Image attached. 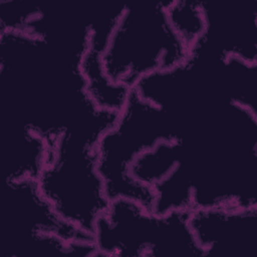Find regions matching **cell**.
<instances>
[{"label": "cell", "instance_id": "277c9868", "mask_svg": "<svg viewBox=\"0 0 257 257\" xmlns=\"http://www.w3.org/2000/svg\"><path fill=\"white\" fill-rule=\"evenodd\" d=\"M190 217V210L156 214L131 199L112 200L94 225L97 257H205Z\"/></svg>", "mask_w": 257, "mask_h": 257}, {"label": "cell", "instance_id": "7a4b0ae2", "mask_svg": "<svg viewBox=\"0 0 257 257\" xmlns=\"http://www.w3.org/2000/svg\"><path fill=\"white\" fill-rule=\"evenodd\" d=\"M98 141L84 132L65 130L49 144L47 159L36 178L55 213L91 236L96 220L110 202L97 168Z\"/></svg>", "mask_w": 257, "mask_h": 257}, {"label": "cell", "instance_id": "5b68a950", "mask_svg": "<svg viewBox=\"0 0 257 257\" xmlns=\"http://www.w3.org/2000/svg\"><path fill=\"white\" fill-rule=\"evenodd\" d=\"M5 183L8 242L35 233L57 235L68 242L92 240V236L62 220L41 194L36 179Z\"/></svg>", "mask_w": 257, "mask_h": 257}, {"label": "cell", "instance_id": "8fae6325", "mask_svg": "<svg viewBox=\"0 0 257 257\" xmlns=\"http://www.w3.org/2000/svg\"><path fill=\"white\" fill-rule=\"evenodd\" d=\"M154 203L152 211L166 214L172 211H192L193 182L189 164L185 158L159 183L152 187Z\"/></svg>", "mask_w": 257, "mask_h": 257}, {"label": "cell", "instance_id": "9c48e42d", "mask_svg": "<svg viewBox=\"0 0 257 257\" xmlns=\"http://www.w3.org/2000/svg\"><path fill=\"white\" fill-rule=\"evenodd\" d=\"M257 63L234 56L225 57L220 66V84L227 101L257 114Z\"/></svg>", "mask_w": 257, "mask_h": 257}, {"label": "cell", "instance_id": "8992f818", "mask_svg": "<svg viewBox=\"0 0 257 257\" xmlns=\"http://www.w3.org/2000/svg\"><path fill=\"white\" fill-rule=\"evenodd\" d=\"M190 224L205 257L241 255L256 247L257 207L192 210Z\"/></svg>", "mask_w": 257, "mask_h": 257}, {"label": "cell", "instance_id": "ba28073f", "mask_svg": "<svg viewBox=\"0 0 257 257\" xmlns=\"http://www.w3.org/2000/svg\"><path fill=\"white\" fill-rule=\"evenodd\" d=\"M49 142L30 128L8 122L3 145L4 182L36 179L47 159Z\"/></svg>", "mask_w": 257, "mask_h": 257}, {"label": "cell", "instance_id": "3957f363", "mask_svg": "<svg viewBox=\"0 0 257 257\" xmlns=\"http://www.w3.org/2000/svg\"><path fill=\"white\" fill-rule=\"evenodd\" d=\"M177 139L179 128L174 117L133 88L114 124L96 145L97 168L109 201L126 198L152 211L153 190L132 178L131 167L141 154L160 142Z\"/></svg>", "mask_w": 257, "mask_h": 257}, {"label": "cell", "instance_id": "52a82bcc", "mask_svg": "<svg viewBox=\"0 0 257 257\" xmlns=\"http://www.w3.org/2000/svg\"><path fill=\"white\" fill-rule=\"evenodd\" d=\"M112 26L113 22L106 20L89 25V42L80 61V71L85 81L86 92L94 104L101 109L118 113L132 89L111 82L102 66L101 53Z\"/></svg>", "mask_w": 257, "mask_h": 257}, {"label": "cell", "instance_id": "4fadbf2b", "mask_svg": "<svg viewBox=\"0 0 257 257\" xmlns=\"http://www.w3.org/2000/svg\"><path fill=\"white\" fill-rule=\"evenodd\" d=\"M43 9L22 0H3L0 2V33L27 31Z\"/></svg>", "mask_w": 257, "mask_h": 257}, {"label": "cell", "instance_id": "7c38bea8", "mask_svg": "<svg viewBox=\"0 0 257 257\" xmlns=\"http://www.w3.org/2000/svg\"><path fill=\"white\" fill-rule=\"evenodd\" d=\"M166 8L173 29L191 49L203 37L207 29L203 2L168 0Z\"/></svg>", "mask_w": 257, "mask_h": 257}, {"label": "cell", "instance_id": "30bf717a", "mask_svg": "<svg viewBox=\"0 0 257 257\" xmlns=\"http://www.w3.org/2000/svg\"><path fill=\"white\" fill-rule=\"evenodd\" d=\"M185 146L181 139L163 141L141 154L131 167V176L138 183L152 189L183 159Z\"/></svg>", "mask_w": 257, "mask_h": 257}, {"label": "cell", "instance_id": "6da1fadb", "mask_svg": "<svg viewBox=\"0 0 257 257\" xmlns=\"http://www.w3.org/2000/svg\"><path fill=\"white\" fill-rule=\"evenodd\" d=\"M166 2L122 7L112 26L101 62L111 82L130 89L145 77L183 64L190 49L173 29Z\"/></svg>", "mask_w": 257, "mask_h": 257}]
</instances>
